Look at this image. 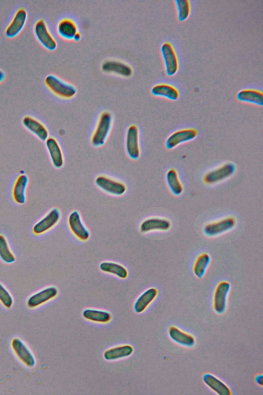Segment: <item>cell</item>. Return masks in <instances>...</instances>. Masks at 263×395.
I'll return each mask as SVG.
<instances>
[{
	"label": "cell",
	"instance_id": "obj_1",
	"mask_svg": "<svg viewBox=\"0 0 263 395\" xmlns=\"http://www.w3.org/2000/svg\"><path fill=\"white\" fill-rule=\"evenodd\" d=\"M45 83L53 93L63 98H72L77 92L73 85L53 74L48 75L46 77Z\"/></svg>",
	"mask_w": 263,
	"mask_h": 395
},
{
	"label": "cell",
	"instance_id": "obj_2",
	"mask_svg": "<svg viewBox=\"0 0 263 395\" xmlns=\"http://www.w3.org/2000/svg\"><path fill=\"white\" fill-rule=\"evenodd\" d=\"M112 120V115L109 112H103L101 113L91 139V144L94 147L104 145L110 132Z\"/></svg>",
	"mask_w": 263,
	"mask_h": 395
},
{
	"label": "cell",
	"instance_id": "obj_3",
	"mask_svg": "<svg viewBox=\"0 0 263 395\" xmlns=\"http://www.w3.org/2000/svg\"><path fill=\"white\" fill-rule=\"evenodd\" d=\"M236 170V165L233 163H225L205 174L203 177V181L209 185L219 183L233 175Z\"/></svg>",
	"mask_w": 263,
	"mask_h": 395
},
{
	"label": "cell",
	"instance_id": "obj_4",
	"mask_svg": "<svg viewBox=\"0 0 263 395\" xmlns=\"http://www.w3.org/2000/svg\"><path fill=\"white\" fill-rule=\"evenodd\" d=\"M61 218V212L56 207L52 208L43 218L36 222L32 228L36 235H41L53 227Z\"/></svg>",
	"mask_w": 263,
	"mask_h": 395
},
{
	"label": "cell",
	"instance_id": "obj_5",
	"mask_svg": "<svg viewBox=\"0 0 263 395\" xmlns=\"http://www.w3.org/2000/svg\"><path fill=\"white\" fill-rule=\"evenodd\" d=\"M95 184L104 191L115 195H122L126 190L124 183L104 175L98 176Z\"/></svg>",
	"mask_w": 263,
	"mask_h": 395
},
{
	"label": "cell",
	"instance_id": "obj_6",
	"mask_svg": "<svg viewBox=\"0 0 263 395\" xmlns=\"http://www.w3.org/2000/svg\"><path fill=\"white\" fill-rule=\"evenodd\" d=\"M34 32L39 42L49 51L54 50L57 46L55 40L49 32L44 20L37 21L34 27Z\"/></svg>",
	"mask_w": 263,
	"mask_h": 395
},
{
	"label": "cell",
	"instance_id": "obj_7",
	"mask_svg": "<svg viewBox=\"0 0 263 395\" xmlns=\"http://www.w3.org/2000/svg\"><path fill=\"white\" fill-rule=\"evenodd\" d=\"M229 282L223 281L217 285L214 294L213 307L217 314H221L224 312L227 307V297L230 290Z\"/></svg>",
	"mask_w": 263,
	"mask_h": 395
},
{
	"label": "cell",
	"instance_id": "obj_8",
	"mask_svg": "<svg viewBox=\"0 0 263 395\" xmlns=\"http://www.w3.org/2000/svg\"><path fill=\"white\" fill-rule=\"evenodd\" d=\"M69 227L72 234L80 240L86 241L90 237V232L85 227L77 210L72 211L68 218Z\"/></svg>",
	"mask_w": 263,
	"mask_h": 395
},
{
	"label": "cell",
	"instance_id": "obj_9",
	"mask_svg": "<svg viewBox=\"0 0 263 395\" xmlns=\"http://www.w3.org/2000/svg\"><path fill=\"white\" fill-rule=\"evenodd\" d=\"M197 135L198 131L195 129L179 130L168 136L165 142V146L168 149H172L182 143L194 139Z\"/></svg>",
	"mask_w": 263,
	"mask_h": 395
},
{
	"label": "cell",
	"instance_id": "obj_10",
	"mask_svg": "<svg viewBox=\"0 0 263 395\" xmlns=\"http://www.w3.org/2000/svg\"><path fill=\"white\" fill-rule=\"evenodd\" d=\"M161 52L167 75H174L178 70V63L173 47L170 43L165 42L161 47Z\"/></svg>",
	"mask_w": 263,
	"mask_h": 395
},
{
	"label": "cell",
	"instance_id": "obj_11",
	"mask_svg": "<svg viewBox=\"0 0 263 395\" xmlns=\"http://www.w3.org/2000/svg\"><path fill=\"white\" fill-rule=\"evenodd\" d=\"M126 150L128 156L132 159H137L140 156L139 131L136 125H130L127 130Z\"/></svg>",
	"mask_w": 263,
	"mask_h": 395
},
{
	"label": "cell",
	"instance_id": "obj_12",
	"mask_svg": "<svg viewBox=\"0 0 263 395\" xmlns=\"http://www.w3.org/2000/svg\"><path fill=\"white\" fill-rule=\"evenodd\" d=\"M236 224L234 218L229 217L219 221L206 225L203 232L208 236L213 237L226 232L233 228Z\"/></svg>",
	"mask_w": 263,
	"mask_h": 395
},
{
	"label": "cell",
	"instance_id": "obj_13",
	"mask_svg": "<svg viewBox=\"0 0 263 395\" xmlns=\"http://www.w3.org/2000/svg\"><path fill=\"white\" fill-rule=\"evenodd\" d=\"M11 346L15 354L26 366L33 367L35 364V358L27 346L18 338H14L11 342Z\"/></svg>",
	"mask_w": 263,
	"mask_h": 395
},
{
	"label": "cell",
	"instance_id": "obj_14",
	"mask_svg": "<svg viewBox=\"0 0 263 395\" xmlns=\"http://www.w3.org/2000/svg\"><path fill=\"white\" fill-rule=\"evenodd\" d=\"M58 293L55 286L45 288L30 296L27 299V305L31 308H35L54 298Z\"/></svg>",
	"mask_w": 263,
	"mask_h": 395
},
{
	"label": "cell",
	"instance_id": "obj_15",
	"mask_svg": "<svg viewBox=\"0 0 263 395\" xmlns=\"http://www.w3.org/2000/svg\"><path fill=\"white\" fill-rule=\"evenodd\" d=\"M27 11L24 8L19 9L15 14L12 21L5 30L6 35L10 38L17 35L25 26L27 20Z\"/></svg>",
	"mask_w": 263,
	"mask_h": 395
},
{
	"label": "cell",
	"instance_id": "obj_16",
	"mask_svg": "<svg viewBox=\"0 0 263 395\" xmlns=\"http://www.w3.org/2000/svg\"><path fill=\"white\" fill-rule=\"evenodd\" d=\"M23 125L40 140L46 141L48 138L46 128L39 120L30 116H25L22 120Z\"/></svg>",
	"mask_w": 263,
	"mask_h": 395
},
{
	"label": "cell",
	"instance_id": "obj_17",
	"mask_svg": "<svg viewBox=\"0 0 263 395\" xmlns=\"http://www.w3.org/2000/svg\"><path fill=\"white\" fill-rule=\"evenodd\" d=\"M101 69L104 72L114 73L124 77H129L133 74V69L129 65L115 60L104 62L102 64Z\"/></svg>",
	"mask_w": 263,
	"mask_h": 395
},
{
	"label": "cell",
	"instance_id": "obj_18",
	"mask_svg": "<svg viewBox=\"0 0 263 395\" xmlns=\"http://www.w3.org/2000/svg\"><path fill=\"white\" fill-rule=\"evenodd\" d=\"M46 146L53 166L57 169L62 168L64 158L58 141L53 137L48 138L46 140Z\"/></svg>",
	"mask_w": 263,
	"mask_h": 395
},
{
	"label": "cell",
	"instance_id": "obj_19",
	"mask_svg": "<svg viewBox=\"0 0 263 395\" xmlns=\"http://www.w3.org/2000/svg\"><path fill=\"white\" fill-rule=\"evenodd\" d=\"M171 223L165 219L150 218L144 220L140 225L142 232H147L153 230H167L170 228Z\"/></svg>",
	"mask_w": 263,
	"mask_h": 395
},
{
	"label": "cell",
	"instance_id": "obj_20",
	"mask_svg": "<svg viewBox=\"0 0 263 395\" xmlns=\"http://www.w3.org/2000/svg\"><path fill=\"white\" fill-rule=\"evenodd\" d=\"M29 178L26 174H21L17 178L12 189V196L14 201L19 204H24L26 201V191Z\"/></svg>",
	"mask_w": 263,
	"mask_h": 395
},
{
	"label": "cell",
	"instance_id": "obj_21",
	"mask_svg": "<svg viewBox=\"0 0 263 395\" xmlns=\"http://www.w3.org/2000/svg\"><path fill=\"white\" fill-rule=\"evenodd\" d=\"M204 383L213 391L219 395L232 394L229 387L222 381L211 373H205L202 376Z\"/></svg>",
	"mask_w": 263,
	"mask_h": 395
},
{
	"label": "cell",
	"instance_id": "obj_22",
	"mask_svg": "<svg viewBox=\"0 0 263 395\" xmlns=\"http://www.w3.org/2000/svg\"><path fill=\"white\" fill-rule=\"evenodd\" d=\"M168 335L174 342L182 346L192 347L195 345L194 336L183 332L176 327L171 326L169 328Z\"/></svg>",
	"mask_w": 263,
	"mask_h": 395
},
{
	"label": "cell",
	"instance_id": "obj_23",
	"mask_svg": "<svg viewBox=\"0 0 263 395\" xmlns=\"http://www.w3.org/2000/svg\"><path fill=\"white\" fill-rule=\"evenodd\" d=\"M158 294V290L151 288L141 294L134 303V310L136 313L144 311L149 304L155 299Z\"/></svg>",
	"mask_w": 263,
	"mask_h": 395
},
{
	"label": "cell",
	"instance_id": "obj_24",
	"mask_svg": "<svg viewBox=\"0 0 263 395\" xmlns=\"http://www.w3.org/2000/svg\"><path fill=\"white\" fill-rule=\"evenodd\" d=\"M133 351L134 348L132 346L124 345L106 350L103 354V356L108 361L116 360L130 355Z\"/></svg>",
	"mask_w": 263,
	"mask_h": 395
},
{
	"label": "cell",
	"instance_id": "obj_25",
	"mask_svg": "<svg viewBox=\"0 0 263 395\" xmlns=\"http://www.w3.org/2000/svg\"><path fill=\"white\" fill-rule=\"evenodd\" d=\"M151 93L154 96L165 97L171 100H176L179 97L178 91L174 86L166 84L154 86Z\"/></svg>",
	"mask_w": 263,
	"mask_h": 395
},
{
	"label": "cell",
	"instance_id": "obj_26",
	"mask_svg": "<svg viewBox=\"0 0 263 395\" xmlns=\"http://www.w3.org/2000/svg\"><path fill=\"white\" fill-rule=\"evenodd\" d=\"M57 31L59 34L66 40H73L78 32L76 23L69 19L62 20L58 24Z\"/></svg>",
	"mask_w": 263,
	"mask_h": 395
},
{
	"label": "cell",
	"instance_id": "obj_27",
	"mask_svg": "<svg viewBox=\"0 0 263 395\" xmlns=\"http://www.w3.org/2000/svg\"><path fill=\"white\" fill-rule=\"evenodd\" d=\"M99 268L103 272L114 275L121 279L126 278L128 274L125 266L114 262H102L99 265Z\"/></svg>",
	"mask_w": 263,
	"mask_h": 395
},
{
	"label": "cell",
	"instance_id": "obj_28",
	"mask_svg": "<svg viewBox=\"0 0 263 395\" xmlns=\"http://www.w3.org/2000/svg\"><path fill=\"white\" fill-rule=\"evenodd\" d=\"M238 100L242 102L253 103L258 105L263 104V94L262 92L254 89H243L237 95Z\"/></svg>",
	"mask_w": 263,
	"mask_h": 395
},
{
	"label": "cell",
	"instance_id": "obj_29",
	"mask_svg": "<svg viewBox=\"0 0 263 395\" xmlns=\"http://www.w3.org/2000/svg\"><path fill=\"white\" fill-rule=\"evenodd\" d=\"M166 179L167 185L174 195H179L183 192V187L175 169H171L167 171Z\"/></svg>",
	"mask_w": 263,
	"mask_h": 395
},
{
	"label": "cell",
	"instance_id": "obj_30",
	"mask_svg": "<svg viewBox=\"0 0 263 395\" xmlns=\"http://www.w3.org/2000/svg\"><path fill=\"white\" fill-rule=\"evenodd\" d=\"M82 315L87 320L100 323L107 322L111 317L110 314L108 312L91 309L84 310Z\"/></svg>",
	"mask_w": 263,
	"mask_h": 395
},
{
	"label": "cell",
	"instance_id": "obj_31",
	"mask_svg": "<svg viewBox=\"0 0 263 395\" xmlns=\"http://www.w3.org/2000/svg\"><path fill=\"white\" fill-rule=\"evenodd\" d=\"M210 261V256L207 253H204L198 256L193 266V272L197 278H201L203 276Z\"/></svg>",
	"mask_w": 263,
	"mask_h": 395
},
{
	"label": "cell",
	"instance_id": "obj_32",
	"mask_svg": "<svg viewBox=\"0 0 263 395\" xmlns=\"http://www.w3.org/2000/svg\"><path fill=\"white\" fill-rule=\"evenodd\" d=\"M0 258L6 263L11 264L15 261V257L11 250L6 237L0 234Z\"/></svg>",
	"mask_w": 263,
	"mask_h": 395
},
{
	"label": "cell",
	"instance_id": "obj_33",
	"mask_svg": "<svg viewBox=\"0 0 263 395\" xmlns=\"http://www.w3.org/2000/svg\"><path fill=\"white\" fill-rule=\"evenodd\" d=\"M178 11V19L182 22L187 19L190 12V3L187 0H176L175 1Z\"/></svg>",
	"mask_w": 263,
	"mask_h": 395
},
{
	"label": "cell",
	"instance_id": "obj_34",
	"mask_svg": "<svg viewBox=\"0 0 263 395\" xmlns=\"http://www.w3.org/2000/svg\"><path fill=\"white\" fill-rule=\"evenodd\" d=\"M0 301L7 308H10L13 302L11 295L1 283H0Z\"/></svg>",
	"mask_w": 263,
	"mask_h": 395
},
{
	"label": "cell",
	"instance_id": "obj_35",
	"mask_svg": "<svg viewBox=\"0 0 263 395\" xmlns=\"http://www.w3.org/2000/svg\"><path fill=\"white\" fill-rule=\"evenodd\" d=\"M255 380L256 383L258 385L262 386V374H258L256 375Z\"/></svg>",
	"mask_w": 263,
	"mask_h": 395
},
{
	"label": "cell",
	"instance_id": "obj_36",
	"mask_svg": "<svg viewBox=\"0 0 263 395\" xmlns=\"http://www.w3.org/2000/svg\"><path fill=\"white\" fill-rule=\"evenodd\" d=\"M81 39V34L78 32L74 35L73 40L75 41H79Z\"/></svg>",
	"mask_w": 263,
	"mask_h": 395
},
{
	"label": "cell",
	"instance_id": "obj_37",
	"mask_svg": "<svg viewBox=\"0 0 263 395\" xmlns=\"http://www.w3.org/2000/svg\"><path fill=\"white\" fill-rule=\"evenodd\" d=\"M5 77V73L0 69V82H2Z\"/></svg>",
	"mask_w": 263,
	"mask_h": 395
}]
</instances>
